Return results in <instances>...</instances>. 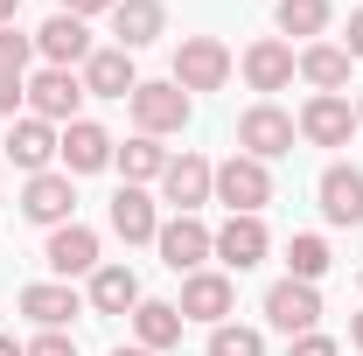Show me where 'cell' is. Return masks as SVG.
<instances>
[{"label": "cell", "instance_id": "1", "mask_svg": "<svg viewBox=\"0 0 363 356\" xmlns=\"http://www.w3.org/2000/svg\"><path fill=\"white\" fill-rule=\"evenodd\" d=\"M217 203H224L230 217H259L272 203V175H266V161H252V154H230L224 168H217V189H210Z\"/></svg>", "mask_w": 363, "mask_h": 356}, {"label": "cell", "instance_id": "2", "mask_svg": "<svg viewBox=\"0 0 363 356\" xmlns=\"http://www.w3.org/2000/svg\"><path fill=\"white\" fill-rule=\"evenodd\" d=\"M294 140H301V126H294V112H279V105H252L245 119H238V147L252 154V161H279V154H294Z\"/></svg>", "mask_w": 363, "mask_h": 356}, {"label": "cell", "instance_id": "3", "mask_svg": "<svg viewBox=\"0 0 363 356\" xmlns=\"http://www.w3.org/2000/svg\"><path fill=\"white\" fill-rule=\"evenodd\" d=\"M126 105H133V126H140L147 140L182 133V126H189V91H182L175 77H161V84H140Z\"/></svg>", "mask_w": 363, "mask_h": 356}, {"label": "cell", "instance_id": "4", "mask_svg": "<svg viewBox=\"0 0 363 356\" xmlns=\"http://www.w3.org/2000/svg\"><path fill=\"white\" fill-rule=\"evenodd\" d=\"M224 77H230V49L217 35H182V49H175V84L182 91H224Z\"/></svg>", "mask_w": 363, "mask_h": 356}, {"label": "cell", "instance_id": "5", "mask_svg": "<svg viewBox=\"0 0 363 356\" xmlns=\"http://www.w3.org/2000/svg\"><path fill=\"white\" fill-rule=\"evenodd\" d=\"M77 105H84V77H77V70H35V77H28V112L49 119L56 133L77 119Z\"/></svg>", "mask_w": 363, "mask_h": 356}, {"label": "cell", "instance_id": "6", "mask_svg": "<svg viewBox=\"0 0 363 356\" xmlns=\"http://www.w3.org/2000/svg\"><path fill=\"white\" fill-rule=\"evenodd\" d=\"M301 140L308 147H350V133H357V105L350 98H335V91H315L308 105H301Z\"/></svg>", "mask_w": 363, "mask_h": 356}, {"label": "cell", "instance_id": "7", "mask_svg": "<svg viewBox=\"0 0 363 356\" xmlns=\"http://www.w3.org/2000/svg\"><path fill=\"white\" fill-rule=\"evenodd\" d=\"M112 147L119 140L105 133L98 119H70L56 133V161H63V175H98V168H112Z\"/></svg>", "mask_w": 363, "mask_h": 356}, {"label": "cell", "instance_id": "8", "mask_svg": "<svg viewBox=\"0 0 363 356\" xmlns=\"http://www.w3.org/2000/svg\"><path fill=\"white\" fill-rule=\"evenodd\" d=\"M266 321L294 343V335H315L321 321V294L308 287V279H279V287H266Z\"/></svg>", "mask_w": 363, "mask_h": 356}, {"label": "cell", "instance_id": "9", "mask_svg": "<svg viewBox=\"0 0 363 356\" xmlns=\"http://www.w3.org/2000/svg\"><path fill=\"white\" fill-rule=\"evenodd\" d=\"M210 189H217V168H210L203 154H168V168H161V196L175 203V217H196V210L210 203Z\"/></svg>", "mask_w": 363, "mask_h": 356}, {"label": "cell", "instance_id": "10", "mask_svg": "<svg viewBox=\"0 0 363 356\" xmlns=\"http://www.w3.org/2000/svg\"><path fill=\"white\" fill-rule=\"evenodd\" d=\"M175 308H182V321H210V328H217V321H230V308H238V279H230V272H189Z\"/></svg>", "mask_w": 363, "mask_h": 356}, {"label": "cell", "instance_id": "11", "mask_svg": "<svg viewBox=\"0 0 363 356\" xmlns=\"http://www.w3.org/2000/svg\"><path fill=\"white\" fill-rule=\"evenodd\" d=\"M266 252H272V238L259 217H224V230H210V259H224L230 272L266 266Z\"/></svg>", "mask_w": 363, "mask_h": 356}, {"label": "cell", "instance_id": "12", "mask_svg": "<svg viewBox=\"0 0 363 356\" xmlns=\"http://www.w3.org/2000/svg\"><path fill=\"white\" fill-rule=\"evenodd\" d=\"M70 210H77V189H70L63 168L28 175V189H21V217H28V223H49V230H56V223H77Z\"/></svg>", "mask_w": 363, "mask_h": 356}, {"label": "cell", "instance_id": "13", "mask_svg": "<svg viewBox=\"0 0 363 356\" xmlns=\"http://www.w3.org/2000/svg\"><path fill=\"white\" fill-rule=\"evenodd\" d=\"M154 245H161V266L189 279V272H203V259H210V223H196V217H168Z\"/></svg>", "mask_w": 363, "mask_h": 356}, {"label": "cell", "instance_id": "14", "mask_svg": "<svg viewBox=\"0 0 363 356\" xmlns=\"http://www.w3.org/2000/svg\"><path fill=\"white\" fill-rule=\"evenodd\" d=\"M294 77H301V56H294V43L259 35V43L245 49V84H252V91H286Z\"/></svg>", "mask_w": 363, "mask_h": 356}, {"label": "cell", "instance_id": "15", "mask_svg": "<svg viewBox=\"0 0 363 356\" xmlns=\"http://www.w3.org/2000/svg\"><path fill=\"white\" fill-rule=\"evenodd\" d=\"M321 196V217L328 223H363V168H350V161H328L315 182Z\"/></svg>", "mask_w": 363, "mask_h": 356}, {"label": "cell", "instance_id": "16", "mask_svg": "<svg viewBox=\"0 0 363 356\" xmlns=\"http://www.w3.org/2000/svg\"><path fill=\"white\" fill-rule=\"evenodd\" d=\"M43 259L56 279H77V272H98V230H84V223H56L43 245Z\"/></svg>", "mask_w": 363, "mask_h": 356}, {"label": "cell", "instance_id": "17", "mask_svg": "<svg viewBox=\"0 0 363 356\" xmlns=\"http://www.w3.org/2000/svg\"><path fill=\"white\" fill-rule=\"evenodd\" d=\"M35 49L49 56V70H77V63L91 56V28L77 21V14H63V7H56L43 28H35Z\"/></svg>", "mask_w": 363, "mask_h": 356}, {"label": "cell", "instance_id": "18", "mask_svg": "<svg viewBox=\"0 0 363 356\" xmlns=\"http://www.w3.org/2000/svg\"><path fill=\"white\" fill-rule=\"evenodd\" d=\"M77 77H84V98H133V91H140V77H133V56H126L119 43H112V49H91Z\"/></svg>", "mask_w": 363, "mask_h": 356}, {"label": "cell", "instance_id": "19", "mask_svg": "<svg viewBox=\"0 0 363 356\" xmlns=\"http://www.w3.org/2000/svg\"><path fill=\"white\" fill-rule=\"evenodd\" d=\"M7 161H14L21 175H49V161H56V126L35 119V112L14 119V126H7Z\"/></svg>", "mask_w": 363, "mask_h": 356}, {"label": "cell", "instance_id": "20", "mask_svg": "<svg viewBox=\"0 0 363 356\" xmlns=\"http://www.w3.org/2000/svg\"><path fill=\"white\" fill-rule=\"evenodd\" d=\"M112 230H119L126 245H154V238H161L154 196H147V189H133V182H119V196H112Z\"/></svg>", "mask_w": 363, "mask_h": 356}, {"label": "cell", "instance_id": "21", "mask_svg": "<svg viewBox=\"0 0 363 356\" xmlns=\"http://www.w3.org/2000/svg\"><path fill=\"white\" fill-rule=\"evenodd\" d=\"M21 314H28L35 328H63L70 314H84V301H77L70 279H43V287H21Z\"/></svg>", "mask_w": 363, "mask_h": 356}, {"label": "cell", "instance_id": "22", "mask_svg": "<svg viewBox=\"0 0 363 356\" xmlns=\"http://www.w3.org/2000/svg\"><path fill=\"white\" fill-rule=\"evenodd\" d=\"M84 301H91V314H133L147 294H140V272L133 266H98Z\"/></svg>", "mask_w": 363, "mask_h": 356}, {"label": "cell", "instance_id": "23", "mask_svg": "<svg viewBox=\"0 0 363 356\" xmlns=\"http://www.w3.org/2000/svg\"><path fill=\"white\" fill-rule=\"evenodd\" d=\"M161 28H168V7H161V0H119V7H112V35H119V49H126V56H133V49H147Z\"/></svg>", "mask_w": 363, "mask_h": 356}, {"label": "cell", "instance_id": "24", "mask_svg": "<svg viewBox=\"0 0 363 356\" xmlns=\"http://www.w3.org/2000/svg\"><path fill=\"white\" fill-rule=\"evenodd\" d=\"M133 343L154 350V356L175 350V343H182V308H175V301H140V308H133Z\"/></svg>", "mask_w": 363, "mask_h": 356}, {"label": "cell", "instance_id": "25", "mask_svg": "<svg viewBox=\"0 0 363 356\" xmlns=\"http://www.w3.org/2000/svg\"><path fill=\"white\" fill-rule=\"evenodd\" d=\"M112 168L133 182V189H147V182H161V168H168V147L147 140V133H133L126 147H112Z\"/></svg>", "mask_w": 363, "mask_h": 356}, {"label": "cell", "instance_id": "26", "mask_svg": "<svg viewBox=\"0 0 363 356\" xmlns=\"http://www.w3.org/2000/svg\"><path fill=\"white\" fill-rule=\"evenodd\" d=\"M301 77L315 91H335V98H342V84H350V49L342 43H308L301 49Z\"/></svg>", "mask_w": 363, "mask_h": 356}, {"label": "cell", "instance_id": "27", "mask_svg": "<svg viewBox=\"0 0 363 356\" xmlns=\"http://www.w3.org/2000/svg\"><path fill=\"white\" fill-rule=\"evenodd\" d=\"M272 21H279V35H308L315 43L321 28H328V0H279Z\"/></svg>", "mask_w": 363, "mask_h": 356}, {"label": "cell", "instance_id": "28", "mask_svg": "<svg viewBox=\"0 0 363 356\" xmlns=\"http://www.w3.org/2000/svg\"><path fill=\"white\" fill-rule=\"evenodd\" d=\"M321 272H328V238H315V230H301V238L286 245V279H308V287H315Z\"/></svg>", "mask_w": 363, "mask_h": 356}, {"label": "cell", "instance_id": "29", "mask_svg": "<svg viewBox=\"0 0 363 356\" xmlns=\"http://www.w3.org/2000/svg\"><path fill=\"white\" fill-rule=\"evenodd\" d=\"M210 356H266V335L259 328H238V321H217L210 328Z\"/></svg>", "mask_w": 363, "mask_h": 356}, {"label": "cell", "instance_id": "30", "mask_svg": "<svg viewBox=\"0 0 363 356\" xmlns=\"http://www.w3.org/2000/svg\"><path fill=\"white\" fill-rule=\"evenodd\" d=\"M28 49H35V35L0 28V77H28Z\"/></svg>", "mask_w": 363, "mask_h": 356}, {"label": "cell", "instance_id": "31", "mask_svg": "<svg viewBox=\"0 0 363 356\" xmlns=\"http://www.w3.org/2000/svg\"><path fill=\"white\" fill-rule=\"evenodd\" d=\"M28 356H77V343H70L63 328H43V335L28 343Z\"/></svg>", "mask_w": 363, "mask_h": 356}, {"label": "cell", "instance_id": "32", "mask_svg": "<svg viewBox=\"0 0 363 356\" xmlns=\"http://www.w3.org/2000/svg\"><path fill=\"white\" fill-rule=\"evenodd\" d=\"M286 356H335V335H294V343H286Z\"/></svg>", "mask_w": 363, "mask_h": 356}, {"label": "cell", "instance_id": "33", "mask_svg": "<svg viewBox=\"0 0 363 356\" xmlns=\"http://www.w3.org/2000/svg\"><path fill=\"white\" fill-rule=\"evenodd\" d=\"M14 105H28V77H0V119H14Z\"/></svg>", "mask_w": 363, "mask_h": 356}, {"label": "cell", "instance_id": "34", "mask_svg": "<svg viewBox=\"0 0 363 356\" xmlns=\"http://www.w3.org/2000/svg\"><path fill=\"white\" fill-rule=\"evenodd\" d=\"M56 7H63V14H77V21H91V14H112L119 0H56Z\"/></svg>", "mask_w": 363, "mask_h": 356}, {"label": "cell", "instance_id": "35", "mask_svg": "<svg viewBox=\"0 0 363 356\" xmlns=\"http://www.w3.org/2000/svg\"><path fill=\"white\" fill-rule=\"evenodd\" d=\"M350 63H363V7L350 14Z\"/></svg>", "mask_w": 363, "mask_h": 356}, {"label": "cell", "instance_id": "36", "mask_svg": "<svg viewBox=\"0 0 363 356\" xmlns=\"http://www.w3.org/2000/svg\"><path fill=\"white\" fill-rule=\"evenodd\" d=\"M14 14H21V0H0V28H14Z\"/></svg>", "mask_w": 363, "mask_h": 356}, {"label": "cell", "instance_id": "37", "mask_svg": "<svg viewBox=\"0 0 363 356\" xmlns=\"http://www.w3.org/2000/svg\"><path fill=\"white\" fill-rule=\"evenodd\" d=\"M0 356H28V343H14V335H0Z\"/></svg>", "mask_w": 363, "mask_h": 356}, {"label": "cell", "instance_id": "38", "mask_svg": "<svg viewBox=\"0 0 363 356\" xmlns=\"http://www.w3.org/2000/svg\"><path fill=\"white\" fill-rule=\"evenodd\" d=\"M350 343H357V350H363V314H350Z\"/></svg>", "mask_w": 363, "mask_h": 356}, {"label": "cell", "instance_id": "39", "mask_svg": "<svg viewBox=\"0 0 363 356\" xmlns=\"http://www.w3.org/2000/svg\"><path fill=\"white\" fill-rule=\"evenodd\" d=\"M112 356H154V350H140V343H133V350H112Z\"/></svg>", "mask_w": 363, "mask_h": 356}, {"label": "cell", "instance_id": "40", "mask_svg": "<svg viewBox=\"0 0 363 356\" xmlns=\"http://www.w3.org/2000/svg\"><path fill=\"white\" fill-rule=\"evenodd\" d=\"M357 126H363V98H357Z\"/></svg>", "mask_w": 363, "mask_h": 356}]
</instances>
